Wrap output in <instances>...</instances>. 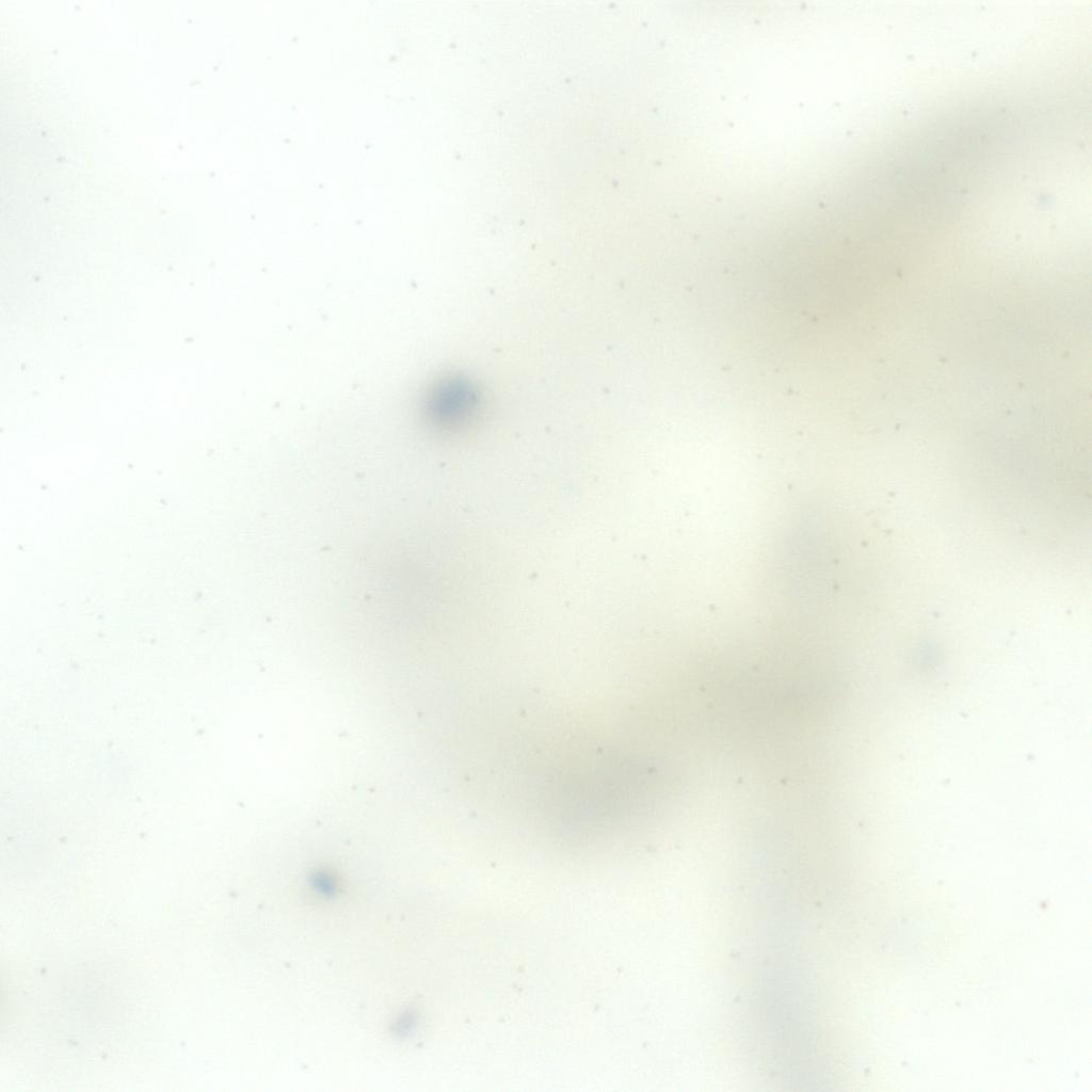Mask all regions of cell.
<instances>
[{
	"label": "cell",
	"mask_w": 1092,
	"mask_h": 1092,
	"mask_svg": "<svg viewBox=\"0 0 1092 1092\" xmlns=\"http://www.w3.org/2000/svg\"><path fill=\"white\" fill-rule=\"evenodd\" d=\"M478 398L475 389L457 376H445L427 390L422 412L428 422L445 430L466 422L475 413Z\"/></svg>",
	"instance_id": "6da1fadb"
}]
</instances>
